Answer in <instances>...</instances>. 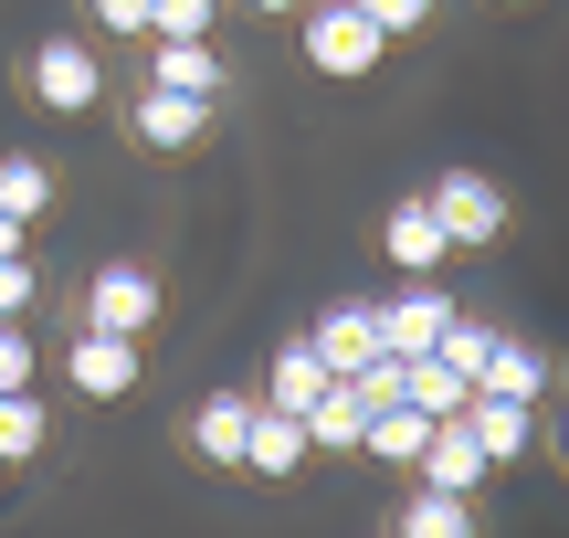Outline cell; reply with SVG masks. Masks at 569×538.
<instances>
[{"label":"cell","instance_id":"1","mask_svg":"<svg viewBox=\"0 0 569 538\" xmlns=\"http://www.w3.org/2000/svg\"><path fill=\"white\" fill-rule=\"evenodd\" d=\"M380 53H390V32L359 0H306V63H317V74L359 84V74H380Z\"/></svg>","mask_w":569,"mask_h":538},{"label":"cell","instance_id":"2","mask_svg":"<svg viewBox=\"0 0 569 538\" xmlns=\"http://www.w3.org/2000/svg\"><path fill=\"white\" fill-rule=\"evenodd\" d=\"M422 201H432V222H443V243H453V253L507 243V190H496L486 169H443V180H432Z\"/></svg>","mask_w":569,"mask_h":538},{"label":"cell","instance_id":"3","mask_svg":"<svg viewBox=\"0 0 569 538\" xmlns=\"http://www.w3.org/2000/svg\"><path fill=\"white\" fill-rule=\"evenodd\" d=\"M159 307H169V296H159L148 265H96V275H84V328H96V338H148Z\"/></svg>","mask_w":569,"mask_h":538},{"label":"cell","instance_id":"4","mask_svg":"<svg viewBox=\"0 0 569 538\" xmlns=\"http://www.w3.org/2000/svg\"><path fill=\"white\" fill-rule=\"evenodd\" d=\"M138 338H96V328H74V349H63V380H74L84 401H127L138 391Z\"/></svg>","mask_w":569,"mask_h":538},{"label":"cell","instance_id":"5","mask_svg":"<svg viewBox=\"0 0 569 538\" xmlns=\"http://www.w3.org/2000/svg\"><path fill=\"white\" fill-rule=\"evenodd\" d=\"M32 96L53 106V117H84V106L106 96V74H96V53H84L74 32H53V42L32 53Z\"/></svg>","mask_w":569,"mask_h":538},{"label":"cell","instance_id":"6","mask_svg":"<svg viewBox=\"0 0 569 538\" xmlns=\"http://www.w3.org/2000/svg\"><path fill=\"white\" fill-rule=\"evenodd\" d=\"M411 476H422L432 497H475L496 465H486V444L465 434V412H453V422H432V434H422V465H411Z\"/></svg>","mask_w":569,"mask_h":538},{"label":"cell","instance_id":"7","mask_svg":"<svg viewBox=\"0 0 569 538\" xmlns=\"http://www.w3.org/2000/svg\"><path fill=\"white\" fill-rule=\"evenodd\" d=\"M443 328H453V296L432 286V275H411V296H390V307H380V349L390 359H422Z\"/></svg>","mask_w":569,"mask_h":538},{"label":"cell","instance_id":"8","mask_svg":"<svg viewBox=\"0 0 569 538\" xmlns=\"http://www.w3.org/2000/svg\"><path fill=\"white\" fill-rule=\"evenodd\" d=\"M306 349H317L327 359V370H359V359H380V307H348V296H338V307H327L317 317V328H306Z\"/></svg>","mask_w":569,"mask_h":538},{"label":"cell","instance_id":"9","mask_svg":"<svg viewBox=\"0 0 569 538\" xmlns=\"http://www.w3.org/2000/svg\"><path fill=\"white\" fill-rule=\"evenodd\" d=\"M306 455H317V444H306V422H296V412H274V401H253V434H243V476H296Z\"/></svg>","mask_w":569,"mask_h":538},{"label":"cell","instance_id":"10","mask_svg":"<svg viewBox=\"0 0 569 538\" xmlns=\"http://www.w3.org/2000/svg\"><path fill=\"white\" fill-rule=\"evenodd\" d=\"M380 253H390L401 275H432L453 243H443V222H432V201H390V222H380Z\"/></svg>","mask_w":569,"mask_h":538},{"label":"cell","instance_id":"11","mask_svg":"<svg viewBox=\"0 0 569 538\" xmlns=\"http://www.w3.org/2000/svg\"><path fill=\"white\" fill-rule=\"evenodd\" d=\"M243 434H253V391H211L201 412H190V444H201L211 465H232V476H243Z\"/></svg>","mask_w":569,"mask_h":538},{"label":"cell","instance_id":"12","mask_svg":"<svg viewBox=\"0 0 569 538\" xmlns=\"http://www.w3.org/2000/svg\"><path fill=\"white\" fill-rule=\"evenodd\" d=\"M465 434L486 444V465H517V455H528V434H538V401H486V391H475L465 401Z\"/></svg>","mask_w":569,"mask_h":538},{"label":"cell","instance_id":"13","mask_svg":"<svg viewBox=\"0 0 569 538\" xmlns=\"http://www.w3.org/2000/svg\"><path fill=\"white\" fill-rule=\"evenodd\" d=\"M138 138H148V148H201V138H211V106L148 84V96H138Z\"/></svg>","mask_w":569,"mask_h":538},{"label":"cell","instance_id":"14","mask_svg":"<svg viewBox=\"0 0 569 538\" xmlns=\"http://www.w3.org/2000/svg\"><path fill=\"white\" fill-rule=\"evenodd\" d=\"M327 380H338V370H327V359L306 349V338H284V349H274V380H264V401L306 422V412H317V391H327Z\"/></svg>","mask_w":569,"mask_h":538},{"label":"cell","instance_id":"15","mask_svg":"<svg viewBox=\"0 0 569 538\" xmlns=\"http://www.w3.org/2000/svg\"><path fill=\"white\" fill-rule=\"evenodd\" d=\"M475 391H486V401H538V391H549V359H538L528 338H496V359L475 370Z\"/></svg>","mask_w":569,"mask_h":538},{"label":"cell","instance_id":"16","mask_svg":"<svg viewBox=\"0 0 569 538\" xmlns=\"http://www.w3.org/2000/svg\"><path fill=\"white\" fill-rule=\"evenodd\" d=\"M359 434H369V401L348 391V380H327L317 412H306V444H317V455H359Z\"/></svg>","mask_w":569,"mask_h":538},{"label":"cell","instance_id":"17","mask_svg":"<svg viewBox=\"0 0 569 538\" xmlns=\"http://www.w3.org/2000/svg\"><path fill=\"white\" fill-rule=\"evenodd\" d=\"M148 84H169V96H201V106H211L232 74H222V53H211V42H159V74H148Z\"/></svg>","mask_w":569,"mask_h":538},{"label":"cell","instance_id":"18","mask_svg":"<svg viewBox=\"0 0 569 538\" xmlns=\"http://www.w3.org/2000/svg\"><path fill=\"white\" fill-rule=\"evenodd\" d=\"M390 538H475V497H432V486H411Z\"/></svg>","mask_w":569,"mask_h":538},{"label":"cell","instance_id":"19","mask_svg":"<svg viewBox=\"0 0 569 538\" xmlns=\"http://www.w3.org/2000/svg\"><path fill=\"white\" fill-rule=\"evenodd\" d=\"M422 434H432V422L411 412V401H390V412H369L359 455H380V465H422Z\"/></svg>","mask_w":569,"mask_h":538},{"label":"cell","instance_id":"20","mask_svg":"<svg viewBox=\"0 0 569 538\" xmlns=\"http://www.w3.org/2000/svg\"><path fill=\"white\" fill-rule=\"evenodd\" d=\"M0 211H11V222H42V211H53V169L11 148V159H0Z\"/></svg>","mask_w":569,"mask_h":538},{"label":"cell","instance_id":"21","mask_svg":"<svg viewBox=\"0 0 569 538\" xmlns=\"http://www.w3.org/2000/svg\"><path fill=\"white\" fill-rule=\"evenodd\" d=\"M42 434H53V422H42V401H32V391H0V465H32Z\"/></svg>","mask_w":569,"mask_h":538},{"label":"cell","instance_id":"22","mask_svg":"<svg viewBox=\"0 0 569 538\" xmlns=\"http://www.w3.org/2000/svg\"><path fill=\"white\" fill-rule=\"evenodd\" d=\"M496 338H507V328H486V317H465V307H453V328L443 338H432V359H443V370H486V359H496Z\"/></svg>","mask_w":569,"mask_h":538},{"label":"cell","instance_id":"23","mask_svg":"<svg viewBox=\"0 0 569 538\" xmlns=\"http://www.w3.org/2000/svg\"><path fill=\"white\" fill-rule=\"evenodd\" d=\"M211 21H222V0H159L148 32H159V42H211Z\"/></svg>","mask_w":569,"mask_h":538},{"label":"cell","instance_id":"24","mask_svg":"<svg viewBox=\"0 0 569 538\" xmlns=\"http://www.w3.org/2000/svg\"><path fill=\"white\" fill-rule=\"evenodd\" d=\"M0 391H32V338H21V317H0Z\"/></svg>","mask_w":569,"mask_h":538},{"label":"cell","instance_id":"25","mask_svg":"<svg viewBox=\"0 0 569 538\" xmlns=\"http://www.w3.org/2000/svg\"><path fill=\"white\" fill-rule=\"evenodd\" d=\"M32 307V253H0V317Z\"/></svg>","mask_w":569,"mask_h":538},{"label":"cell","instance_id":"26","mask_svg":"<svg viewBox=\"0 0 569 538\" xmlns=\"http://www.w3.org/2000/svg\"><path fill=\"white\" fill-rule=\"evenodd\" d=\"M359 11H369V21H380V32H390V42H401V32H422V11H432V0H359Z\"/></svg>","mask_w":569,"mask_h":538},{"label":"cell","instance_id":"27","mask_svg":"<svg viewBox=\"0 0 569 538\" xmlns=\"http://www.w3.org/2000/svg\"><path fill=\"white\" fill-rule=\"evenodd\" d=\"M148 11H159V0H96V21H106V32H148Z\"/></svg>","mask_w":569,"mask_h":538},{"label":"cell","instance_id":"28","mask_svg":"<svg viewBox=\"0 0 569 538\" xmlns=\"http://www.w3.org/2000/svg\"><path fill=\"white\" fill-rule=\"evenodd\" d=\"M21 243H32V222H11V211H0V253H21Z\"/></svg>","mask_w":569,"mask_h":538},{"label":"cell","instance_id":"29","mask_svg":"<svg viewBox=\"0 0 569 538\" xmlns=\"http://www.w3.org/2000/svg\"><path fill=\"white\" fill-rule=\"evenodd\" d=\"M243 11H306V0H243Z\"/></svg>","mask_w":569,"mask_h":538}]
</instances>
